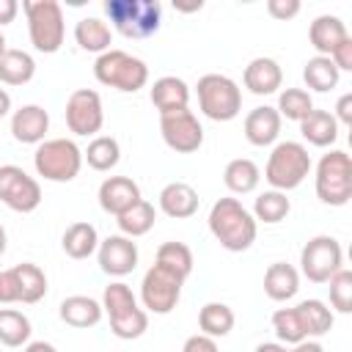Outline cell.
<instances>
[{
	"label": "cell",
	"instance_id": "6da1fadb",
	"mask_svg": "<svg viewBox=\"0 0 352 352\" xmlns=\"http://www.w3.org/2000/svg\"><path fill=\"white\" fill-rule=\"evenodd\" d=\"M209 231L220 242V248L231 253H242L256 242L258 223L253 220L250 209L242 206L239 198H217L209 209Z\"/></svg>",
	"mask_w": 352,
	"mask_h": 352
},
{
	"label": "cell",
	"instance_id": "7a4b0ae2",
	"mask_svg": "<svg viewBox=\"0 0 352 352\" xmlns=\"http://www.w3.org/2000/svg\"><path fill=\"white\" fill-rule=\"evenodd\" d=\"M102 311L110 319L113 336H118L124 341L140 338L148 330V314L140 308L135 292L124 280H113V283L104 286V292H102Z\"/></svg>",
	"mask_w": 352,
	"mask_h": 352
},
{
	"label": "cell",
	"instance_id": "3957f363",
	"mask_svg": "<svg viewBox=\"0 0 352 352\" xmlns=\"http://www.w3.org/2000/svg\"><path fill=\"white\" fill-rule=\"evenodd\" d=\"M104 16L126 38H148L162 25V6L157 0H104Z\"/></svg>",
	"mask_w": 352,
	"mask_h": 352
},
{
	"label": "cell",
	"instance_id": "277c9868",
	"mask_svg": "<svg viewBox=\"0 0 352 352\" xmlns=\"http://www.w3.org/2000/svg\"><path fill=\"white\" fill-rule=\"evenodd\" d=\"M311 173V154L302 143L297 140H280L272 146L267 168H264V179L272 190L289 192L294 187H300Z\"/></svg>",
	"mask_w": 352,
	"mask_h": 352
},
{
	"label": "cell",
	"instance_id": "5b68a950",
	"mask_svg": "<svg viewBox=\"0 0 352 352\" xmlns=\"http://www.w3.org/2000/svg\"><path fill=\"white\" fill-rule=\"evenodd\" d=\"M94 77H96V82H102L107 88H116V91H124V94H135V91L146 88L148 66L138 55H129L124 50H107V52L96 55Z\"/></svg>",
	"mask_w": 352,
	"mask_h": 352
},
{
	"label": "cell",
	"instance_id": "8992f818",
	"mask_svg": "<svg viewBox=\"0 0 352 352\" xmlns=\"http://www.w3.org/2000/svg\"><path fill=\"white\" fill-rule=\"evenodd\" d=\"M22 11L28 16L30 44L44 55L58 52L66 38V22H63L60 3L58 0H25Z\"/></svg>",
	"mask_w": 352,
	"mask_h": 352
},
{
	"label": "cell",
	"instance_id": "52a82bcc",
	"mask_svg": "<svg viewBox=\"0 0 352 352\" xmlns=\"http://www.w3.org/2000/svg\"><path fill=\"white\" fill-rule=\"evenodd\" d=\"M33 168L41 179L66 184V182L77 179V173L82 168V148L69 138H50L36 146Z\"/></svg>",
	"mask_w": 352,
	"mask_h": 352
},
{
	"label": "cell",
	"instance_id": "ba28073f",
	"mask_svg": "<svg viewBox=\"0 0 352 352\" xmlns=\"http://www.w3.org/2000/svg\"><path fill=\"white\" fill-rule=\"evenodd\" d=\"M316 198L327 206H346L352 198V160L341 148H330L316 162Z\"/></svg>",
	"mask_w": 352,
	"mask_h": 352
},
{
	"label": "cell",
	"instance_id": "9c48e42d",
	"mask_svg": "<svg viewBox=\"0 0 352 352\" xmlns=\"http://www.w3.org/2000/svg\"><path fill=\"white\" fill-rule=\"evenodd\" d=\"M198 107L206 118L226 124L242 113V88L228 74H204L195 85Z\"/></svg>",
	"mask_w": 352,
	"mask_h": 352
},
{
	"label": "cell",
	"instance_id": "30bf717a",
	"mask_svg": "<svg viewBox=\"0 0 352 352\" xmlns=\"http://www.w3.org/2000/svg\"><path fill=\"white\" fill-rule=\"evenodd\" d=\"M341 267H344V250L341 242L330 234L311 236L300 250V272L311 283H327Z\"/></svg>",
	"mask_w": 352,
	"mask_h": 352
},
{
	"label": "cell",
	"instance_id": "8fae6325",
	"mask_svg": "<svg viewBox=\"0 0 352 352\" xmlns=\"http://www.w3.org/2000/svg\"><path fill=\"white\" fill-rule=\"evenodd\" d=\"M182 286H184V280L176 272H170L160 264H151L140 280V308L146 314H160V316L170 314L179 305Z\"/></svg>",
	"mask_w": 352,
	"mask_h": 352
},
{
	"label": "cell",
	"instance_id": "7c38bea8",
	"mask_svg": "<svg viewBox=\"0 0 352 352\" xmlns=\"http://www.w3.org/2000/svg\"><path fill=\"white\" fill-rule=\"evenodd\" d=\"M0 204L19 214L36 212L41 204V184L19 165H0Z\"/></svg>",
	"mask_w": 352,
	"mask_h": 352
},
{
	"label": "cell",
	"instance_id": "4fadbf2b",
	"mask_svg": "<svg viewBox=\"0 0 352 352\" xmlns=\"http://www.w3.org/2000/svg\"><path fill=\"white\" fill-rule=\"evenodd\" d=\"M66 126L80 138H96L104 126L102 96L94 88H77L66 99Z\"/></svg>",
	"mask_w": 352,
	"mask_h": 352
},
{
	"label": "cell",
	"instance_id": "5bb4252c",
	"mask_svg": "<svg viewBox=\"0 0 352 352\" xmlns=\"http://www.w3.org/2000/svg\"><path fill=\"white\" fill-rule=\"evenodd\" d=\"M160 132H162L165 146L170 151H176V154H192L204 143V126H201L198 116L190 107L187 110L162 113L160 116Z\"/></svg>",
	"mask_w": 352,
	"mask_h": 352
},
{
	"label": "cell",
	"instance_id": "9a60e30c",
	"mask_svg": "<svg viewBox=\"0 0 352 352\" xmlns=\"http://www.w3.org/2000/svg\"><path fill=\"white\" fill-rule=\"evenodd\" d=\"M138 245L124 236V234H113L107 239H99V248H96V261H99V270L110 278H124L129 275L135 267H138Z\"/></svg>",
	"mask_w": 352,
	"mask_h": 352
},
{
	"label": "cell",
	"instance_id": "2e32d148",
	"mask_svg": "<svg viewBox=\"0 0 352 352\" xmlns=\"http://www.w3.org/2000/svg\"><path fill=\"white\" fill-rule=\"evenodd\" d=\"M50 132V113L41 104H22L11 113V135L16 143L38 146L47 140Z\"/></svg>",
	"mask_w": 352,
	"mask_h": 352
},
{
	"label": "cell",
	"instance_id": "e0dca14e",
	"mask_svg": "<svg viewBox=\"0 0 352 352\" xmlns=\"http://www.w3.org/2000/svg\"><path fill=\"white\" fill-rule=\"evenodd\" d=\"M140 187L135 179L129 176H107L102 184H99V206L102 212L107 214H124L129 206H135L140 201Z\"/></svg>",
	"mask_w": 352,
	"mask_h": 352
},
{
	"label": "cell",
	"instance_id": "ac0fdd59",
	"mask_svg": "<svg viewBox=\"0 0 352 352\" xmlns=\"http://www.w3.org/2000/svg\"><path fill=\"white\" fill-rule=\"evenodd\" d=\"M242 82L250 94L256 96H270V94H278L280 85H283V69L278 66L275 58H267V55H258L253 58L248 66H245V74H242Z\"/></svg>",
	"mask_w": 352,
	"mask_h": 352
},
{
	"label": "cell",
	"instance_id": "d6986e66",
	"mask_svg": "<svg viewBox=\"0 0 352 352\" xmlns=\"http://www.w3.org/2000/svg\"><path fill=\"white\" fill-rule=\"evenodd\" d=\"M280 124H283V118L278 116L275 107H270V104L253 107V110L245 116V124H242L245 140H248L250 146H258V148L272 146V143H278Z\"/></svg>",
	"mask_w": 352,
	"mask_h": 352
},
{
	"label": "cell",
	"instance_id": "ffe728a7",
	"mask_svg": "<svg viewBox=\"0 0 352 352\" xmlns=\"http://www.w3.org/2000/svg\"><path fill=\"white\" fill-rule=\"evenodd\" d=\"M148 96H151V104L160 110V116L162 113H173V110H187V104H190V85L182 77H176V74H165V77L154 80Z\"/></svg>",
	"mask_w": 352,
	"mask_h": 352
},
{
	"label": "cell",
	"instance_id": "44dd1931",
	"mask_svg": "<svg viewBox=\"0 0 352 352\" xmlns=\"http://www.w3.org/2000/svg\"><path fill=\"white\" fill-rule=\"evenodd\" d=\"M198 192L187 184V182H170L160 190V209L162 214L173 217V220H187L198 212Z\"/></svg>",
	"mask_w": 352,
	"mask_h": 352
},
{
	"label": "cell",
	"instance_id": "7402d4cb",
	"mask_svg": "<svg viewBox=\"0 0 352 352\" xmlns=\"http://www.w3.org/2000/svg\"><path fill=\"white\" fill-rule=\"evenodd\" d=\"M60 319L69 324V327H77V330H88V327H96L104 316L102 311V302L88 297V294H72L60 302L58 308Z\"/></svg>",
	"mask_w": 352,
	"mask_h": 352
},
{
	"label": "cell",
	"instance_id": "603a6c76",
	"mask_svg": "<svg viewBox=\"0 0 352 352\" xmlns=\"http://www.w3.org/2000/svg\"><path fill=\"white\" fill-rule=\"evenodd\" d=\"M346 36H349V30H346V25H344L336 14H322V16H316V19L311 22V28H308V41H311V47L316 50V55H324V58H330V52H333Z\"/></svg>",
	"mask_w": 352,
	"mask_h": 352
},
{
	"label": "cell",
	"instance_id": "cb8c5ba5",
	"mask_svg": "<svg viewBox=\"0 0 352 352\" xmlns=\"http://www.w3.org/2000/svg\"><path fill=\"white\" fill-rule=\"evenodd\" d=\"M300 292V272L286 264V261H275L267 267L264 272V294L275 302H286Z\"/></svg>",
	"mask_w": 352,
	"mask_h": 352
},
{
	"label": "cell",
	"instance_id": "d4e9b609",
	"mask_svg": "<svg viewBox=\"0 0 352 352\" xmlns=\"http://www.w3.org/2000/svg\"><path fill=\"white\" fill-rule=\"evenodd\" d=\"M300 135H302L311 146L327 148V146H333V143L338 140V124H336L333 113L314 107V110L300 121Z\"/></svg>",
	"mask_w": 352,
	"mask_h": 352
},
{
	"label": "cell",
	"instance_id": "484cf974",
	"mask_svg": "<svg viewBox=\"0 0 352 352\" xmlns=\"http://www.w3.org/2000/svg\"><path fill=\"white\" fill-rule=\"evenodd\" d=\"M74 41L80 44V50L85 52H107L110 44H113V30L104 19L99 16H82L77 25H74Z\"/></svg>",
	"mask_w": 352,
	"mask_h": 352
},
{
	"label": "cell",
	"instance_id": "4316f807",
	"mask_svg": "<svg viewBox=\"0 0 352 352\" xmlns=\"http://www.w3.org/2000/svg\"><path fill=\"white\" fill-rule=\"evenodd\" d=\"M258 182H261V170H258V165H256L253 160H248V157L231 160V162L226 165V170H223V184H226L234 195H248V192H253V190L258 187Z\"/></svg>",
	"mask_w": 352,
	"mask_h": 352
},
{
	"label": "cell",
	"instance_id": "83f0119b",
	"mask_svg": "<svg viewBox=\"0 0 352 352\" xmlns=\"http://www.w3.org/2000/svg\"><path fill=\"white\" fill-rule=\"evenodd\" d=\"M60 245H63V253H66L69 258H77V261H80V258H88V256L96 253V248H99V234H96V228H94L91 223L80 220V223H72V226L63 231Z\"/></svg>",
	"mask_w": 352,
	"mask_h": 352
},
{
	"label": "cell",
	"instance_id": "f1b7e54d",
	"mask_svg": "<svg viewBox=\"0 0 352 352\" xmlns=\"http://www.w3.org/2000/svg\"><path fill=\"white\" fill-rule=\"evenodd\" d=\"M36 77V60L25 50H6L0 58V82L6 85H28Z\"/></svg>",
	"mask_w": 352,
	"mask_h": 352
},
{
	"label": "cell",
	"instance_id": "f546056e",
	"mask_svg": "<svg viewBox=\"0 0 352 352\" xmlns=\"http://www.w3.org/2000/svg\"><path fill=\"white\" fill-rule=\"evenodd\" d=\"M14 278H16V289H19V302H38L44 294H47V275L38 264L33 261H22V264H14Z\"/></svg>",
	"mask_w": 352,
	"mask_h": 352
},
{
	"label": "cell",
	"instance_id": "4dcf8cb0",
	"mask_svg": "<svg viewBox=\"0 0 352 352\" xmlns=\"http://www.w3.org/2000/svg\"><path fill=\"white\" fill-rule=\"evenodd\" d=\"M302 80H305V85H308L311 91L327 94V91H333V88L338 85L341 72L336 69V63H333L330 58L314 55V58H308L305 66H302Z\"/></svg>",
	"mask_w": 352,
	"mask_h": 352
},
{
	"label": "cell",
	"instance_id": "1f68e13d",
	"mask_svg": "<svg viewBox=\"0 0 352 352\" xmlns=\"http://www.w3.org/2000/svg\"><path fill=\"white\" fill-rule=\"evenodd\" d=\"M234 322L236 316L226 302H206L198 311V327L209 338H226L234 330Z\"/></svg>",
	"mask_w": 352,
	"mask_h": 352
},
{
	"label": "cell",
	"instance_id": "d6a6232c",
	"mask_svg": "<svg viewBox=\"0 0 352 352\" xmlns=\"http://www.w3.org/2000/svg\"><path fill=\"white\" fill-rule=\"evenodd\" d=\"M289 212H292V201H289V195L286 192H280V190H264L258 198H256V204H253V220L256 223H267V226H275V223H280V220H286L289 217Z\"/></svg>",
	"mask_w": 352,
	"mask_h": 352
},
{
	"label": "cell",
	"instance_id": "836d02e7",
	"mask_svg": "<svg viewBox=\"0 0 352 352\" xmlns=\"http://www.w3.org/2000/svg\"><path fill=\"white\" fill-rule=\"evenodd\" d=\"M116 223H118V228H121L124 236L135 239V236H143V234H148V231L154 228V223H157V209H154V204H148L146 198H140L135 206H129L124 214H118Z\"/></svg>",
	"mask_w": 352,
	"mask_h": 352
},
{
	"label": "cell",
	"instance_id": "e575fe53",
	"mask_svg": "<svg viewBox=\"0 0 352 352\" xmlns=\"http://www.w3.org/2000/svg\"><path fill=\"white\" fill-rule=\"evenodd\" d=\"M118 160H121V146H118V140L110 138V135H96V138L88 143V148L82 151V162H88V165H91L94 170H99V173L113 170V168L118 165Z\"/></svg>",
	"mask_w": 352,
	"mask_h": 352
},
{
	"label": "cell",
	"instance_id": "d590c367",
	"mask_svg": "<svg viewBox=\"0 0 352 352\" xmlns=\"http://www.w3.org/2000/svg\"><path fill=\"white\" fill-rule=\"evenodd\" d=\"M294 308H297V314H300V319H302V324H305L308 338H319V336H324V333L333 330V319H336V316H333V311L327 308V302L311 297V300L297 302Z\"/></svg>",
	"mask_w": 352,
	"mask_h": 352
},
{
	"label": "cell",
	"instance_id": "8d00e7d4",
	"mask_svg": "<svg viewBox=\"0 0 352 352\" xmlns=\"http://www.w3.org/2000/svg\"><path fill=\"white\" fill-rule=\"evenodd\" d=\"M30 319L16 308H0V344L3 346H25L30 341Z\"/></svg>",
	"mask_w": 352,
	"mask_h": 352
},
{
	"label": "cell",
	"instance_id": "74e56055",
	"mask_svg": "<svg viewBox=\"0 0 352 352\" xmlns=\"http://www.w3.org/2000/svg\"><path fill=\"white\" fill-rule=\"evenodd\" d=\"M154 264H160V267L176 272L182 280H187L190 272H192V264H195V261H192V250H190L184 242L170 239V242H162V245L157 248V258H154Z\"/></svg>",
	"mask_w": 352,
	"mask_h": 352
},
{
	"label": "cell",
	"instance_id": "f35d334b",
	"mask_svg": "<svg viewBox=\"0 0 352 352\" xmlns=\"http://www.w3.org/2000/svg\"><path fill=\"white\" fill-rule=\"evenodd\" d=\"M278 116L280 118H289V121H302L311 110H314V99L305 88H283L278 94Z\"/></svg>",
	"mask_w": 352,
	"mask_h": 352
},
{
	"label": "cell",
	"instance_id": "ab89813d",
	"mask_svg": "<svg viewBox=\"0 0 352 352\" xmlns=\"http://www.w3.org/2000/svg\"><path fill=\"white\" fill-rule=\"evenodd\" d=\"M272 330H275V336H278L280 344H292V346L308 338L305 324H302L297 308H278L272 314Z\"/></svg>",
	"mask_w": 352,
	"mask_h": 352
},
{
	"label": "cell",
	"instance_id": "60d3db41",
	"mask_svg": "<svg viewBox=\"0 0 352 352\" xmlns=\"http://www.w3.org/2000/svg\"><path fill=\"white\" fill-rule=\"evenodd\" d=\"M330 311H338V314H349L352 311V272L346 267H341L330 280Z\"/></svg>",
	"mask_w": 352,
	"mask_h": 352
},
{
	"label": "cell",
	"instance_id": "b9f144b4",
	"mask_svg": "<svg viewBox=\"0 0 352 352\" xmlns=\"http://www.w3.org/2000/svg\"><path fill=\"white\" fill-rule=\"evenodd\" d=\"M300 8H302L300 0H267V14L278 22H286V19L297 16Z\"/></svg>",
	"mask_w": 352,
	"mask_h": 352
},
{
	"label": "cell",
	"instance_id": "7bdbcfd3",
	"mask_svg": "<svg viewBox=\"0 0 352 352\" xmlns=\"http://www.w3.org/2000/svg\"><path fill=\"white\" fill-rule=\"evenodd\" d=\"M0 302H3V305L19 302V289H16L14 270H3V272H0Z\"/></svg>",
	"mask_w": 352,
	"mask_h": 352
},
{
	"label": "cell",
	"instance_id": "ee69618b",
	"mask_svg": "<svg viewBox=\"0 0 352 352\" xmlns=\"http://www.w3.org/2000/svg\"><path fill=\"white\" fill-rule=\"evenodd\" d=\"M330 60L336 63L338 72H352V36H346V38L330 52Z\"/></svg>",
	"mask_w": 352,
	"mask_h": 352
},
{
	"label": "cell",
	"instance_id": "f6af8a7d",
	"mask_svg": "<svg viewBox=\"0 0 352 352\" xmlns=\"http://www.w3.org/2000/svg\"><path fill=\"white\" fill-rule=\"evenodd\" d=\"M182 352H220V346H217L214 338H209V336H204V333H195V336H190V338L184 341Z\"/></svg>",
	"mask_w": 352,
	"mask_h": 352
},
{
	"label": "cell",
	"instance_id": "bcb514c9",
	"mask_svg": "<svg viewBox=\"0 0 352 352\" xmlns=\"http://www.w3.org/2000/svg\"><path fill=\"white\" fill-rule=\"evenodd\" d=\"M333 118H336V124H344V126L352 124V94H344V96L338 99Z\"/></svg>",
	"mask_w": 352,
	"mask_h": 352
},
{
	"label": "cell",
	"instance_id": "7dc6e473",
	"mask_svg": "<svg viewBox=\"0 0 352 352\" xmlns=\"http://www.w3.org/2000/svg\"><path fill=\"white\" fill-rule=\"evenodd\" d=\"M16 11H19V3L16 0H0V28L3 25H11L16 19Z\"/></svg>",
	"mask_w": 352,
	"mask_h": 352
},
{
	"label": "cell",
	"instance_id": "c3c4849f",
	"mask_svg": "<svg viewBox=\"0 0 352 352\" xmlns=\"http://www.w3.org/2000/svg\"><path fill=\"white\" fill-rule=\"evenodd\" d=\"M289 352H324V346H322L319 341H314V338H305V341L294 344Z\"/></svg>",
	"mask_w": 352,
	"mask_h": 352
},
{
	"label": "cell",
	"instance_id": "681fc988",
	"mask_svg": "<svg viewBox=\"0 0 352 352\" xmlns=\"http://www.w3.org/2000/svg\"><path fill=\"white\" fill-rule=\"evenodd\" d=\"M22 352H58V349L50 341H28Z\"/></svg>",
	"mask_w": 352,
	"mask_h": 352
},
{
	"label": "cell",
	"instance_id": "f907efd6",
	"mask_svg": "<svg viewBox=\"0 0 352 352\" xmlns=\"http://www.w3.org/2000/svg\"><path fill=\"white\" fill-rule=\"evenodd\" d=\"M256 352H289V346L280 344V341H264V344L256 346Z\"/></svg>",
	"mask_w": 352,
	"mask_h": 352
},
{
	"label": "cell",
	"instance_id": "816d5d0a",
	"mask_svg": "<svg viewBox=\"0 0 352 352\" xmlns=\"http://www.w3.org/2000/svg\"><path fill=\"white\" fill-rule=\"evenodd\" d=\"M11 113V96L6 88H0V118H6Z\"/></svg>",
	"mask_w": 352,
	"mask_h": 352
},
{
	"label": "cell",
	"instance_id": "f5cc1de1",
	"mask_svg": "<svg viewBox=\"0 0 352 352\" xmlns=\"http://www.w3.org/2000/svg\"><path fill=\"white\" fill-rule=\"evenodd\" d=\"M6 245H8V236H6V228L0 226V256L6 253Z\"/></svg>",
	"mask_w": 352,
	"mask_h": 352
},
{
	"label": "cell",
	"instance_id": "db71d44e",
	"mask_svg": "<svg viewBox=\"0 0 352 352\" xmlns=\"http://www.w3.org/2000/svg\"><path fill=\"white\" fill-rule=\"evenodd\" d=\"M6 50H8V41H6V36H3V30H0V58L6 55Z\"/></svg>",
	"mask_w": 352,
	"mask_h": 352
}]
</instances>
